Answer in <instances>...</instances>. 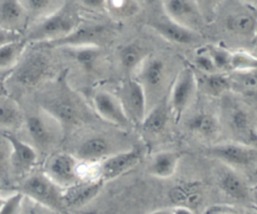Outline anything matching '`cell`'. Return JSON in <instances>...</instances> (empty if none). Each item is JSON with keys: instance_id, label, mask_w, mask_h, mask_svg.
<instances>
[{"instance_id": "obj_1", "label": "cell", "mask_w": 257, "mask_h": 214, "mask_svg": "<svg viewBox=\"0 0 257 214\" xmlns=\"http://www.w3.org/2000/svg\"><path fill=\"white\" fill-rule=\"evenodd\" d=\"M81 21V17L76 9L65 2L54 12L38 19L28 29L24 39L27 43H48L66 36Z\"/></svg>"}, {"instance_id": "obj_2", "label": "cell", "mask_w": 257, "mask_h": 214, "mask_svg": "<svg viewBox=\"0 0 257 214\" xmlns=\"http://www.w3.org/2000/svg\"><path fill=\"white\" fill-rule=\"evenodd\" d=\"M25 198L54 212H63L66 208L63 203L62 189L57 186L44 172H36L26 177L17 190Z\"/></svg>"}, {"instance_id": "obj_3", "label": "cell", "mask_w": 257, "mask_h": 214, "mask_svg": "<svg viewBox=\"0 0 257 214\" xmlns=\"http://www.w3.org/2000/svg\"><path fill=\"white\" fill-rule=\"evenodd\" d=\"M41 110L60 125L63 133L77 126L84 119L81 100L64 85L56 94L42 101Z\"/></svg>"}, {"instance_id": "obj_4", "label": "cell", "mask_w": 257, "mask_h": 214, "mask_svg": "<svg viewBox=\"0 0 257 214\" xmlns=\"http://www.w3.org/2000/svg\"><path fill=\"white\" fill-rule=\"evenodd\" d=\"M226 125L235 142L255 146L256 126L249 109L236 99L226 97L224 102Z\"/></svg>"}, {"instance_id": "obj_5", "label": "cell", "mask_w": 257, "mask_h": 214, "mask_svg": "<svg viewBox=\"0 0 257 214\" xmlns=\"http://www.w3.org/2000/svg\"><path fill=\"white\" fill-rule=\"evenodd\" d=\"M111 36V28L103 23L81 21L70 33L57 40L40 44L45 47L70 48L80 46L100 47Z\"/></svg>"}, {"instance_id": "obj_6", "label": "cell", "mask_w": 257, "mask_h": 214, "mask_svg": "<svg viewBox=\"0 0 257 214\" xmlns=\"http://www.w3.org/2000/svg\"><path fill=\"white\" fill-rule=\"evenodd\" d=\"M206 154L233 169H251L257 160L256 146L235 141L215 144L206 150Z\"/></svg>"}, {"instance_id": "obj_7", "label": "cell", "mask_w": 257, "mask_h": 214, "mask_svg": "<svg viewBox=\"0 0 257 214\" xmlns=\"http://www.w3.org/2000/svg\"><path fill=\"white\" fill-rule=\"evenodd\" d=\"M49 69L48 57L40 51H31L22 55L7 77L23 87H32L46 77Z\"/></svg>"}, {"instance_id": "obj_8", "label": "cell", "mask_w": 257, "mask_h": 214, "mask_svg": "<svg viewBox=\"0 0 257 214\" xmlns=\"http://www.w3.org/2000/svg\"><path fill=\"white\" fill-rule=\"evenodd\" d=\"M24 124L33 147L40 151L50 149L64 134L60 125L43 110L24 118Z\"/></svg>"}, {"instance_id": "obj_9", "label": "cell", "mask_w": 257, "mask_h": 214, "mask_svg": "<svg viewBox=\"0 0 257 214\" xmlns=\"http://www.w3.org/2000/svg\"><path fill=\"white\" fill-rule=\"evenodd\" d=\"M198 88L199 81L194 68L184 66L176 76L168 98L171 113L176 119L192 104Z\"/></svg>"}, {"instance_id": "obj_10", "label": "cell", "mask_w": 257, "mask_h": 214, "mask_svg": "<svg viewBox=\"0 0 257 214\" xmlns=\"http://www.w3.org/2000/svg\"><path fill=\"white\" fill-rule=\"evenodd\" d=\"M143 154L140 147H133L110 154L96 164L98 179L105 183L127 173L140 164Z\"/></svg>"}, {"instance_id": "obj_11", "label": "cell", "mask_w": 257, "mask_h": 214, "mask_svg": "<svg viewBox=\"0 0 257 214\" xmlns=\"http://www.w3.org/2000/svg\"><path fill=\"white\" fill-rule=\"evenodd\" d=\"M132 125L140 126L148 111V98L143 85L137 78L126 79L117 95Z\"/></svg>"}, {"instance_id": "obj_12", "label": "cell", "mask_w": 257, "mask_h": 214, "mask_svg": "<svg viewBox=\"0 0 257 214\" xmlns=\"http://www.w3.org/2000/svg\"><path fill=\"white\" fill-rule=\"evenodd\" d=\"M79 161L72 154L57 153L47 161L44 173L61 189L70 187L81 180Z\"/></svg>"}, {"instance_id": "obj_13", "label": "cell", "mask_w": 257, "mask_h": 214, "mask_svg": "<svg viewBox=\"0 0 257 214\" xmlns=\"http://www.w3.org/2000/svg\"><path fill=\"white\" fill-rule=\"evenodd\" d=\"M9 144L10 172L15 175H26L37 163V150L30 144L19 139L11 131H0Z\"/></svg>"}, {"instance_id": "obj_14", "label": "cell", "mask_w": 257, "mask_h": 214, "mask_svg": "<svg viewBox=\"0 0 257 214\" xmlns=\"http://www.w3.org/2000/svg\"><path fill=\"white\" fill-rule=\"evenodd\" d=\"M92 105L95 113L105 122L121 130L133 126L117 95L107 90H97L92 96Z\"/></svg>"}, {"instance_id": "obj_15", "label": "cell", "mask_w": 257, "mask_h": 214, "mask_svg": "<svg viewBox=\"0 0 257 214\" xmlns=\"http://www.w3.org/2000/svg\"><path fill=\"white\" fill-rule=\"evenodd\" d=\"M165 15L176 23L199 32L205 19L195 0H163Z\"/></svg>"}, {"instance_id": "obj_16", "label": "cell", "mask_w": 257, "mask_h": 214, "mask_svg": "<svg viewBox=\"0 0 257 214\" xmlns=\"http://www.w3.org/2000/svg\"><path fill=\"white\" fill-rule=\"evenodd\" d=\"M148 25L163 39L175 44L194 45L202 41V36L199 32L176 23L166 15L149 20Z\"/></svg>"}, {"instance_id": "obj_17", "label": "cell", "mask_w": 257, "mask_h": 214, "mask_svg": "<svg viewBox=\"0 0 257 214\" xmlns=\"http://www.w3.org/2000/svg\"><path fill=\"white\" fill-rule=\"evenodd\" d=\"M217 172V184L222 193L236 201L246 202L251 199V189L238 170L221 164Z\"/></svg>"}, {"instance_id": "obj_18", "label": "cell", "mask_w": 257, "mask_h": 214, "mask_svg": "<svg viewBox=\"0 0 257 214\" xmlns=\"http://www.w3.org/2000/svg\"><path fill=\"white\" fill-rule=\"evenodd\" d=\"M100 179L80 180L77 183L62 189V198L65 208H81L89 204L98 196L104 186Z\"/></svg>"}, {"instance_id": "obj_19", "label": "cell", "mask_w": 257, "mask_h": 214, "mask_svg": "<svg viewBox=\"0 0 257 214\" xmlns=\"http://www.w3.org/2000/svg\"><path fill=\"white\" fill-rule=\"evenodd\" d=\"M136 75V78L143 85L148 98L150 93L159 91L164 85L167 76L166 62L158 56L149 55Z\"/></svg>"}, {"instance_id": "obj_20", "label": "cell", "mask_w": 257, "mask_h": 214, "mask_svg": "<svg viewBox=\"0 0 257 214\" xmlns=\"http://www.w3.org/2000/svg\"><path fill=\"white\" fill-rule=\"evenodd\" d=\"M112 153L111 144L105 137L92 136L79 145L74 156L79 162L97 164Z\"/></svg>"}, {"instance_id": "obj_21", "label": "cell", "mask_w": 257, "mask_h": 214, "mask_svg": "<svg viewBox=\"0 0 257 214\" xmlns=\"http://www.w3.org/2000/svg\"><path fill=\"white\" fill-rule=\"evenodd\" d=\"M225 26L232 34L242 37H254L257 28L255 6L248 5L247 8L229 14L226 17Z\"/></svg>"}, {"instance_id": "obj_22", "label": "cell", "mask_w": 257, "mask_h": 214, "mask_svg": "<svg viewBox=\"0 0 257 214\" xmlns=\"http://www.w3.org/2000/svg\"><path fill=\"white\" fill-rule=\"evenodd\" d=\"M181 158L182 154L177 151L159 152L152 157L148 171L155 178L168 179L176 173Z\"/></svg>"}, {"instance_id": "obj_23", "label": "cell", "mask_w": 257, "mask_h": 214, "mask_svg": "<svg viewBox=\"0 0 257 214\" xmlns=\"http://www.w3.org/2000/svg\"><path fill=\"white\" fill-rule=\"evenodd\" d=\"M170 105L167 98H162L147 114L141 123V127L147 134L159 135L167 127L170 120Z\"/></svg>"}, {"instance_id": "obj_24", "label": "cell", "mask_w": 257, "mask_h": 214, "mask_svg": "<svg viewBox=\"0 0 257 214\" xmlns=\"http://www.w3.org/2000/svg\"><path fill=\"white\" fill-rule=\"evenodd\" d=\"M151 55L150 50L141 43L130 42L118 50V61L121 68L128 74L137 73L144 61Z\"/></svg>"}, {"instance_id": "obj_25", "label": "cell", "mask_w": 257, "mask_h": 214, "mask_svg": "<svg viewBox=\"0 0 257 214\" xmlns=\"http://www.w3.org/2000/svg\"><path fill=\"white\" fill-rule=\"evenodd\" d=\"M188 129L195 135L204 139H214L221 129L220 118L212 113L201 112L188 120Z\"/></svg>"}, {"instance_id": "obj_26", "label": "cell", "mask_w": 257, "mask_h": 214, "mask_svg": "<svg viewBox=\"0 0 257 214\" xmlns=\"http://www.w3.org/2000/svg\"><path fill=\"white\" fill-rule=\"evenodd\" d=\"M28 15L20 0L0 1V25L19 31L23 27ZM20 32V31H19Z\"/></svg>"}, {"instance_id": "obj_27", "label": "cell", "mask_w": 257, "mask_h": 214, "mask_svg": "<svg viewBox=\"0 0 257 214\" xmlns=\"http://www.w3.org/2000/svg\"><path fill=\"white\" fill-rule=\"evenodd\" d=\"M202 184L198 182H183L170 191V199L175 206H186L193 209L202 198Z\"/></svg>"}, {"instance_id": "obj_28", "label": "cell", "mask_w": 257, "mask_h": 214, "mask_svg": "<svg viewBox=\"0 0 257 214\" xmlns=\"http://www.w3.org/2000/svg\"><path fill=\"white\" fill-rule=\"evenodd\" d=\"M24 124V116L15 99L8 94L0 97V130L11 131Z\"/></svg>"}, {"instance_id": "obj_29", "label": "cell", "mask_w": 257, "mask_h": 214, "mask_svg": "<svg viewBox=\"0 0 257 214\" xmlns=\"http://www.w3.org/2000/svg\"><path fill=\"white\" fill-rule=\"evenodd\" d=\"M27 41L21 38L0 47V70L10 71L25 53Z\"/></svg>"}, {"instance_id": "obj_30", "label": "cell", "mask_w": 257, "mask_h": 214, "mask_svg": "<svg viewBox=\"0 0 257 214\" xmlns=\"http://www.w3.org/2000/svg\"><path fill=\"white\" fill-rule=\"evenodd\" d=\"M201 84L205 92L212 96H223L231 89L229 75L224 72H215L210 74L202 73Z\"/></svg>"}, {"instance_id": "obj_31", "label": "cell", "mask_w": 257, "mask_h": 214, "mask_svg": "<svg viewBox=\"0 0 257 214\" xmlns=\"http://www.w3.org/2000/svg\"><path fill=\"white\" fill-rule=\"evenodd\" d=\"M141 10L138 0H105L104 11L112 18L124 20L134 17Z\"/></svg>"}, {"instance_id": "obj_32", "label": "cell", "mask_w": 257, "mask_h": 214, "mask_svg": "<svg viewBox=\"0 0 257 214\" xmlns=\"http://www.w3.org/2000/svg\"><path fill=\"white\" fill-rule=\"evenodd\" d=\"M64 49H66L72 59L85 70L92 69L101 54L100 47L98 46H80Z\"/></svg>"}, {"instance_id": "obj_33", "label": "cell", "mask_w": 257, "mask_h": 214, "mask_svg": "<svg viewBox=\"0 0 257 214\" xmlns=\"http://www.w3.org/2000/svg\"><path fill=\"white\" fill-rule=\"evenodd\" d=\"M20 2L28 17L32 16L38 20L57 10L65 0H20Z\"/></svg>"}, {"instance_id": "obj_34", "label": "cell", "mask_w": 257, "mask_h": 214, "mask_svg": "<svg viewBox=\"0 0 257 214\" xmlns=\"http://www.w3.org/2000/svg\"><path fill=\"white\" fill-rule=\"evenodd\" d=\"M256 66L257 59L254 54L244 50L231 51L230 71L238 72L256 70Z\"/></svg>"}, {"instance_id": "obj_35", "label": "cell", "mask_w": 257, "mask_h": 214, "mask_svg": "<svg viewBox=\"0 0 257 214\" xmlns=\"http://www.w3.org/2000/svg\"><path fill=\"white\" fill-rule=\"evenodd\" d=\"M230 77L231 81V89L234 86H238L242 88L243 91H247L249 93H254L256 90V70L250 71H238L233 72Z\"/></svg>"}, {"instance_id": "obj_36", "label": "cell", "mask_w": 257, "mask_h": 214, "mask_svg": "<svg viewBox=\"0 0 257 214\" xmlns=\"http://www.w3.org/2000/svg\"><path fill=\"white\" fill-rule=\"evenodd\" d=\"M208 53L210 54L217 70L219 72L226 73L230 71V58L231 51L228 49L218 46V45H209L206 47Z\"/></svg>"}, {"instance_id": "obj_37", "label": "cell", "mask_w": 257, "mask_h": 214, "mask_svg": "<svg viewBox=\"0 0 257 214\" xmlns=\"http://www.w3.org/2000/svg\"><path fill=\"white\" fill-rule=\"evenodd\" d=\"M24 200L25 197L21 192H13L4 198L0 208V214H23Z\"/></svg>"}, {"instance_id": "obj_38", "label": "cell", "mask_w": 257, "mask_h": 214, "mask_svg": "<svg viewBox=\"0 0 257 214\" xmlns=\"http://www.w3.org/2000/svg\"><path fill=\"white\" fill-rule=\"evenodd\" d=\"M10 148L7 140L0 132V183L7 184L9 182Z\"/></svg>"}, {"instance_id": "obj_39", "label": "cell", "mask_w": 257, "mask_h": 214, "mask_svg": "<svg viewBox=\"0 0 257 214\" xmlns=\"http://www.w3.org/2000/svg\"><path fill=\"white\" fill-rule=\"evenodd\" d=\"M194 66L197 70H199L203 74H210L219 72L208 53L206 47L202 48L197 51V53L194 56Z\"/></svg>"}, {"instance_id": "obj_40", "label": "cell", "mask_w": 257, "mask_h": 214, "mask_svg": "<svg viewBox=\"0 0 257 214\" xmlns=\"http://www.w3.org/2000/svg\"><path fill=\"white\" fill-rule=\"evenodd\" d=\"M201 10V13L205 19L208 21L213 18L218 10V7L223 3L224 0H195Z\"/></svg>"}, {"instance_id": "obj_41", "label": "cell", "mask_w": 257, "mask_h": 214, "mask_svg": "<svg viewBox=\"0 0 257 214\" xmlns=\"http://www.w3.org/2000/svg\"><path fill=\"white\" fill-rule=\"evenodd\" d=\"M21 38H22V35L19 31L0 25V47L8 43L17 41Z\"/></svg>"}, {"instance_id": "obj_42", "label": "cell", "mask_w": 257, "mask_h": 214, "mask_svg": "<svg viewBox=\"0 0 257 214\" xmlns=\"http://www.w3.org/2000/svg\"><path fill=\"white\" fill-rule=\"evenodd\" d=\"M203 214H244L240 210L228 205H215L205 210Z\"/></svg>"}, {"instance_id": "obj_43", "label": "cell", "mask_w": 257, "mask_h": 214, "mask_svg": "<svg viewBox=\"0 0 257 214\" xmlns=\"http://www.w3.org/2000/svg\"><path fill=\"white\" fill-rule=\"evenodd\" d=\"M79 3L89 10H104L105 0H79Z\"/></svg>"}, {"instance_id": "obj_44", "label": "cell", "mask_w": 257, "mask_h": 214, "mask_svg": "<svg viewBox=\"0 0 257 214\" xmlns=\"http://www.w3.org/2000/svg\"><path fill=\"white\" fill-rule=\"evenodd\" d=\"M173 214H196L194 209L186 206H175L172 208Z\"/></svg>"}, {"instance_id": "obj_45", "label": "cell", "mask_w": 257, "mask_h": 214, "mask_svg": "<svg viewBox=\"0 0 257 214\" xmlns=\"http://www.w3.org/2000/svg\"><path fill=\"white\" fill-rule=\"evenodd\" d=\"M7 94V89H6V79L4 77H0V97L2 95Z\"/></svg>"}, {"instance_id": "obj_46", "label": "cell", "mask_w": 257, "mask_h": 214, "mask_svg": "<svg viewBox=\"0 0 257 214\" xmlns=\"http://www.w3.org/2000/svg\"><path fill=\"white\" fill-rule=\"evenodd\" d=\"M149 214H173V213H172V208H160L150 212Z\"/></svg>"}, {"instance_id": "obj_47", "label": "cell", "mask_w": 257, "mask_h": 214, "mask_svg": "<svg viewBox=\"0 0 257 214\" xmlns=\"http://www.w3.org/2000/svg\"><path fill=\"white\" fill-rule=\"evenodd\" d=\"M242 1H244L245 3H247V4H249V5L255 6V0H242Z\"/></svg>"}, {"instance_id": "obj_48", "label": "cell", "mask_w": 257, "mask_h": 214, "mask_svg": "<svg viewBox=\"0 0 257 214\" xmlns=\"http://www.w3.org/2000/svg\"><path fill=\"white\" fill-rule=\"evenodd\" d=\"M3 200H4V198H3V197H0V208H1V205H2V203H3Z\"/></svg>"}, {"instance_id": "obj_49", "label": "cell", "mask_w": 257, "mask_h": 214, "mask_svg": "<svg viewBox=\"0 0 257 214\" xmlns=\"http://www.w3.org/2000/svg\"><path fill=\"white\" fill-rule=\"evenodd\" d=\"M0 77H2V76H1V70H0Z\"/></svg>"}]
</instances>
